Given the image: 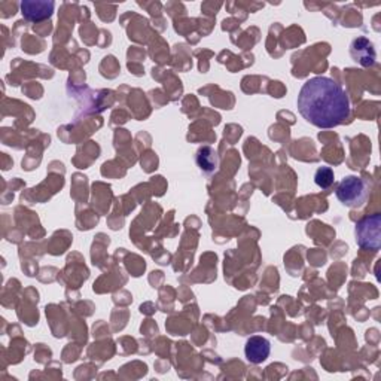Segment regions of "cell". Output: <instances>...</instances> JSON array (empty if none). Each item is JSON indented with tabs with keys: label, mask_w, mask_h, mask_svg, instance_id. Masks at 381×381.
Instances as JSON below:
<instances>
[{
	"label": "cell",
	"mask_w": 381,
	"mask_h": 381,
	"mask_svg": "<svg viewBox=\"0 0 381 381\" xmlns=\"http://www.w3.org/2000/svg\"><path fill=\"white\" fill-rule=\"evenodd\" d=\"M303 118L319 129H333L350 118V99L344 88L326 76L308 79L298 96Z\"/></svg>",
	"instance_id": "cell-1"
},
{
	"label": "cell",
	"mask_w": 381,
	"mask_h": 381,
	"mask_svg": "<svg viewBox=\"0 0 381 381\" xmlns=\"http://www.w3.org/2000/svg\"><path fill=\"white\" fill-rule=\"evenodd\" d=\"M357 246L364 250L377 252L381 247V215L366 216L356 224Z\"/></svg>",
	"instance_id": "cell-2"
},
{
	"label": "cell",
	"mask_w": 381,
	"mask_h": 381,
	"mask_svg": "<svg viewBox=\"0 0 381 381\" xmlns=\"http://www.w3.org/2000/svg\"><path fill=\"white\" fill-rule=\"evenodd\" d=\"M337 199L347 207H359L368 197V185L357 176H345L337 187Z\"/></svg>",
	"instance_id": "cell-3"
},
{
	"label": "cell",
	"mask_w": 381,
	"mask_h": 381,
	"mask_svg": "<svg viewBox=\"0 0 381 381\" xmlns=\"http://www.w3.org/2000/svg\"><path fill=\"white\" fill-rule=\"evenodd\" d=\"M54 2H48V0H26L21 3V13L26 20L31 22H39L51 18L54 14Z\"/></svg>",
	"instance_id": "cell-4"
},
{
	"label": "cell",
	"mask_w": 381,
	"mask_h": 381,
	"mask_svg": "<svg viewBox=\"0 0 381 381\" xmlns=\"http://www.w3.org/2000/svg\"><path fill=\"white\" fill-rule=\"evenodd\" d=\"M271 353V344L267 338L259 337V336H253L246 341L245 345V354L246 359L253 364V365H259L268 359V356Z\"/></svg>",
	"instance_id": "cell-5"
},
{
	"label": "cell",
	"mask_w": 381,
	"mask_h": 381,
	"mask_svg": "<svg viewBox=\"0 0 381 381\" xmlns=\"http://www.w3.org/2000/svg\"><path fill=\"white\" fill-rule=\"evenodd\" d=\"M350 54L356 63L364 67H373L375 64V50L373 42L366 38H357L350 45Z\"/></svg>",
	"instance_id": "cell-6"
},
{
	"label": "cell",
	"mask_w": 381,
	"mask_h": 381,
	"mask_svg": "<svg viewBox=\"0 0 381 381\" xmlns=\"http://www.w3.org/2000/svg\"><path fill=\"white\" fill-rule=\"evenodd\" d=\"M197 164L203 171L212 173L217 167V155L215 152V149L210 146H204L200 148V151L197 154Z\"/></svg>",
	"instance_id": "cell-7"
},
{
	"label": "cell",
	"mask_w": 381,
	"mask_h": 381,
	"mask_svg": "<svg viewBox=\"0 0 381 381\" xmlns=\"http://www.w3.org/2000/svg\"><path fill=\"white\" fill-rule=\"evenodd\" d=\"M333 180H336V175H333V170L331 167H320L316 171L315 182L322 189H328L329 187H332Z\"/></svg>",
	"instance_id": "cell-8"
}]
</instances>
